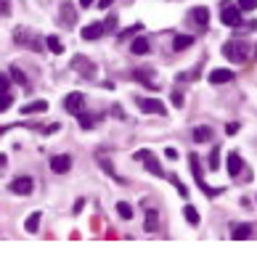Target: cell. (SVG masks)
Returning <instances> with one entry per match:
<instances>
[{
	"instance_id": "31",
	"label": "cell",
	"mask_w": 257,
	"mask_h": 254,
	"mask_svg": "<svg viewBox=\"0 0 257 254\" xmlns=\"http://www.w3.org/2000/svg\"><path fill=\"white\" fill-rule=\"evenodd\" d=\"M217 167H220V149H212L209 151V169L215 172Z\"/></svg>"
},
{
	"instance_id": "36",
	"label": "cell",
	"mask_w": 257,
	"mask_h": 254,
	"mask_svg": "<svg viewBox=\"0 0 257 254\" xmlns=\"http://www.w3.org/2000/svg\"><path fill=\"white\" fill-rule=\"evenodd\" d=\"M0 16H11V0H0Z\"/></svg>"
},
{
	"instance_id": "5",
	"label": "cell",
	"mask_w": 257,
	"mask_h": 254,
	"mask_svg": "<svg viewBox=\"0 0 257 254\" xmlns=\"http://www.w3.org/2000/svg\"><path fill=\"white\" fill-rule=\"evenodd\" d=\"M72 66H74L77 74L85 77V80H93V77H96V64H93L90 58H85V56H74L72 58Z\"/></svg>"
},
{
	"instance_id": "38",
	"label": "cell",
	"mask_w": 257,
	"mask_h": 254,
	"mask_svg": "<svg viewBox=\"0 0 257 254\" xmlns=\"http://www.w3.org/2000/svg\"><path fill=\"white\" fill-rule=\"evenodd\" d=\"M199 77V69H193V72H183V74H178V80H196Z\"/></svg>"
},
{
	"instance_id": "19",
	"label": "cell",
	"mask_w": 257,
	"mask_h": 254,
	"mask_svg": "<svg viewBox=\"0 0 257 254\" xmlns=\"http://www.w3.org/2000/svg\"><path fill=\"white\" fill-rule=\"evenodd\" d=\"M133 77H135L138 82H143L149 90H159V85L151 80V72H143V69H135V72H133Z\"/></svg>"
},
{
	"instance_id": "20",
	"label": "cell",
	"mask_w": 257,
	"mask_h": 254,
	"mask_svg": "<svg viewBox=\"0 0 257 254\" xmlns=\"http://www.w3.org/2000/svg\"><path fill=\"white\" fill-rule=\"evenodd\" d=\"M130 51H133L135 56H146V53L151 51V45H149V40H146V37H135L133 45H130Z\"/></svg>"
},
{
	"instance_id": "1",
	"label": "cell",
	"mask_w": 257,
	"mask_h": 254,
	"mask_svg": "<svg viewBox=\"0 0 257 254\" xmlns=\"http://www.w3.org/2000/svg\"><path fill=\"white\" fill-rule=\"evenodd\" d=\"M223 56L233 61V64H244V61L252 56V45H249L247 40H231L223 45Z\"/></svg>"
},
{
	"instance_id": "33",
	"label": "cell",
	"mask_w": 257,
	"mask_h": 254,
	"mask_svg": "<svg viewBox=\"0 0 257 254\" xmlns=\"http://www.w3.org/2000/svg\"><path fill=\"white\" fill-rule=\"evenodd\" d=\"M170 180H173V186L178 188V194H181V196H189V188H186L183 183H181V180L175 178V175H170Z\"/></svg>"
},
{
	"instance_id": "23",
	"label": "cell",
	"mask_w": 257,
	"mask_h": 254,
	"mask_svg": "<svg viewBox=\"0 0 257 254\" xmlns=\"http://www.w3.org/2000/svg\"><path fill=\"white\" fill-rule=\"evenodd\" d=\"M45 45H48V51L56 53V56H61V53H64V45H61V40H59L56 35H48V37H45Z\"/></svg>"
},
{
	"instance_id": "37",
	"label": "cell",
	"mask_w": 257,
	"mask_h": 254,
	"mask_svg": "<svg viewBox=\"0 0 257 254\" xmlns=\"http://www.w3.org/2000/svg\"><path fill=\"white\" fill-rule=\"evenodd\" d=\"M8 74H0V93H8Z\"/></svg>"
},
{
	"instance_id": "39",
	"label": "cell",
	"mask_w": 257,
	"mask_h": 254,
	"mask_svg": "<svg viewBox=\"0 0 257 254\" xmlns=\"http://www.w3.org/2000/svg\"><path fill=\"white\" fill-rule=\"evenodd\" d=\"M173 103L175 106H183V93H181V90H175V93H173Z\"/></svg>"
},
{
	"instance_id": "6",
	"label": "cell",
	"mask_w": 257,
	"mask_h": 254,
	"mask_svg": "<svg viewBox=\"0 0 257 254\" xmlns=\"http://www.w3.org/2000/svg\"><path fill=\"white\" fill-rule=\"evenodd\" d=\"M32 191H35V180L27 178V175H21V178L11 183V194H16V196H29Z\"/></svg>"
},
{
	"instance_id": "41",
	"label": "cell",
	"mask_w": 257,
	"mask_h": 254,
	"mask_svg": "<svg viewBox=\"0 0 257 254\" xmlns=\"http://www.w3.org/2000/svg\"><path fill=\"white\" fill-rule=\"evenodd\" d=\"M165 156H167L170 161H175V159H178V151H175V149H165Z\"/></svg>"
},
{
	"instance_id": "27",
	"label": "cell",
	"mask_w": 257,
	"mask_h": 254,
	"mask_svg": "<svg viewBox=\"0 0 257 254\" xmlns=\"http://www.w3.org/2000/svg\"><path fill=\"white\" fill-rule=\"evenodd\" d=\"M183 214H186V222H189V225H193V228L199 225V212L193 209L191 204H189V206H186V209H183Z\"/></svg>"
},
{
	"instance_id": "21",
	"label": "cell",
	"mask_w": 257,
	"mask_h": 254,
	"mask_svg": "<svg viewBox=\"0 0 257 254\" xmlns=\"http://www.w3.org/2000/svg\"><path fill=\"white\" fill-rule=\"evenodd\" d=\"M193 141L196 143H207V141H212V127H207V125H201L193 130Z\"/></svg>"
},
{
	"instance_id": "25",
	"label": "cell",
	"mask_w": 257,
	"mask_h": 254,
	"mask_svg": "<svg viewBox=\"0 0 257 254\" xmlns=\"http://www.w3.org/2000/svg\"><path fill=\"white\" fill-rule=\"evenodd\" d=\"M11 80L16 82V85H21V88H27V74L21 72L19 66H11ZM27 90H29V88H27Z\"/></svg>"
},
{
	"instance_id": "16",
	"label": "cell",
	"mask_w": 257,
	"mask_h": 254,
	"mask_svg": "<svg viewBox=\"0 0 257 254\" xmlns=\"http://www.w3.org/2000/svg\"><path fill=\"white\" fill-rule=\"evenodd\" d=\"M241 169H244V161H241V156L236 151H231L228 153V172H231V178H236Z\"/></svg>"
},
{
	"instance_id": "28",
	"label": "cell",
	"mask_w": 257,
	"mask_h": 254,
	"mask_svg": "<svg viewBox=\"0 0 257 254\" xmlns=\"http://www.w3.org/2000/svg\"><path fill=\"white\" fill-rule=\"evenodd\" d=\"M74 117L80 119V127H82V130H93V117H90V114H85V111L80 109V111L74 114Z\"/></svg>"
},
{
	"instance_id": "34",
	"label": "cell",
	"mask_w": 257,
	"mask_h": 254,
	"mask_svg": "<svg viewBox=\"0 0 257 254\" xmlns=\"http://www.w3.org/2000/svg\"><path fill=\"white\" fill-rule=\"evenodd\" d=\"M257 0H239V11H255Z\"/></svg>"
},
{
	"instance_id": "42",
	"label": "cell",
	"mask_w": 257,
	"mask_h": 254,
	"mask_svg": "<svg viewBox=\"0 0 257 254\" xmlns=\"http://www.w3.org/2000/svg\"><path fill=\"white\" fill-rule=\"evenodd\" d=\"M112 3H114V0H98V8H101V11H106Z\"/></svg>"
},
{
	"instance_id": "13",
	"label": "cell",
	"mask_w": 257,
	"mask_h": 254,
	"mask_svg": "<svg viewBox=\"0 0 257 254\" xmlns=\"http://www.w3.org/2000/svg\"><path fill=\"white\" fill-rule=\"evenodd\" d=\"M191 21L204 29V27L209 24V8H207V5H196V8L191 11Z\"/></svg>"
},
{
	"instance_id": "22",
	"label": "cell",
	"mask_w": 257,
	"mask_h": 254,
	"mask_svg": "<svg viewBox=\"0 0 257 254\" xmlns=\"http://www.w3.org/2000/svg\"><path fill=\"white\" fill-rule=\"evenodd\" d=\"M193 45V37L191 35H175V40H173V48L175 51H186V48H191Z\"/></svg>"
},
{
	"instance_id": "9",
	"label": "cell",
	"mask_w": 257,
	"mask_h": 254,
	"mask_svg": "<svg viewBox=\"0 0 257 254\" xmlns=\"http://www.w3.org/2000/svg\"><path fill=\"white\" fill-rule=\"evenodd\" d=\"M255 233V225L252 222H241V225H231V236L236 238V241H247V238H252Z\"/></svg>"
},
{
	"instance_id": "40",
	"label": "cell",
	"mask_w": 257,
	"mask_h": 254,
	"mask_svg": "<svg viewBox=\"0 0 257 254\" xmlns=\"http://www.w3.org/2000/svg\"><path fill=\"white\" fill-rule=\"evenodd\" d=\"M225 133H228V135H236L239 133V122H231V125L225 127Z\"/></svg>"
},
{
	"instance_id": "12",
	"label": "cell",
	"mask_w": 257,
	"mask_h": 254,
	"mask_svg": "<svg viewBox=\"0 0 257 254\" xmlns=\"http://www.w3.org/2000/svg\"><path fill=\"white\" fill-rule=\"evenodd\" d=\"M106 32H104V24H101V21H93V24H88L80 32V37L82 40H98V37H104Z\"/></svg>"
},
{
	"instance_id": "18",
	"label": "cell",
	"mask_w": 257,
	"mask_h": 254,
	"mask_svg": "<svg viewBox=\"0 0 257 254\" xmlns=\"http://www.w3.org/2000/svg\"><path fill=\"white\" fill-rule=\"evenodd\" d=\"M143 228H146V230H151V233L159 228V212H157V209H149V206H146V220H143Z\"/></svg>"
},
{
	"instance_id": "29",
	"label": "cell",
	"mask_w": 257,
	"mask_h": 254,
	"mask_svg": "<svg viewBox=\"0 0 257 254\" xmlns=\"http://www.w3.org/2000/svg\"><path fill=\"white\" fill-rule=\"evenodd\" d=\"M143 29V24H133V27H128V29H122L120 35H117V40H128V37H133V35H138Z\"/></svg>"
},
{
	"instance_id": "17",
	"label": "cell",
	"mask_w": 257,
	"mask_h": 254,
	"mask_svg": "<svg viewBox=\"0 0 257 254\" xmlns=\"http://www.w3.org/2000/svg\"><path fill=\"white\" fill-rule=\"evenodd\" d=\"M45 111H48V103L45 101H32V103L21 106V114H24V117H29V114H45Z\"/></svg>"
},
{
	"instance_id": "8",
	"label": "cell",
	"mask_w": 257,
	"mask_h": 254,
	"mask_svg": "<svg viewBox=\"0 0 257 254\" xmlns=\"http://www.w3.org/2000/svg\"><path fill=\"white\" fill-rule=\"evenodd\" d=\"M82 106H85V96L82 93H69L64 98V111H69V114H77Z\"/></svg>"
},
{
	"instance_id": "35",
	"label": "cell",
	"mask_w": 257,
	"mask_h": 254,
	"mask_svg": "<svg viewBox=\"0 0 257 254\" xmlns=\"http://www.w3.org/2000/svg\"><path fill=\"white\" fill-rule=\"evenodd\" d=\"M101 24H104V32H114V29H117V19L109 16L106 21H101Z\"/></svg>"
},
{
	"instance_id": "2",
	"label": "cell",
	"mask_w": 257,
	"mask_h": 254,
	"mask_svg": "<svg viewBox=\"0 0 257 254\" xmlns=\"http://www.w3.org/2000/svg\"><path fill=\"white\" fill-rule=\"evenodd\" d=\"M189 164H191V172H193V178H196V186L204 191L207 196H217V194H223V188H209L207 183H204V169H201V161L196 153H191L189 156Z\"/></svg>"
},
{
	"instance_id": "24",
	"label": "cell",
	"mask_w": 257,
	"mask_h": 254,
	"mask_svg": "<svg viewBox=\"0 0 257 254\" xmlns=\"http://www.w3.org/2000/svg\"><path fill=\"white\" fill-rule=\"evenodd\" d=\"M24 228H27V233H37V228H40V212L29 214L27 222H24Z\"/></svg>"
},
{
	"instance_id": "44",
	"label": "cell",
	"mask_w": 257,
	"mask_h": 254,
	"mask_svg": "<svg viewBox=\"0 0 257 254\" xmlns=\"http://www.w3.org/2000/svg\"><path fill=\"white\" fill-rule=\"evenodd\" d=\"M80 5H82V8H90V5H93V0H80Z\"/></svg>"
},
{
	"instance_id": "26",
	"label": "cell",
	"mask_w": 257,
	"mask_h": 254,
	"mask_svg": "<svg viewBox=\"0 0 257 254\" xmlns=\"http://www.w3.org/2000/svg\"><path fill=\"white\" fill-rule=\"evenodd\" d=\"M98 164H101V167H104V169H106V172H109V175H112V178H114L117 183H122V178H120V175H117V172H114V164H112V161H109L106 156H101V153H98Z\"/></svg>"
},
{
	"instance_id": "11",
	"label": "cell",
	"mask_w": 257,
	"mask_h": 254,
	"mask_svg": "<svg viewBox=\"0 0 257 254\" xmlns=\"http://www.w3.org/2000/svg\"><path fill=\"white\" fill-rule=\"evenodd\" d=\"M51 169L53 172H59V175H64L72 169V156H66V153H61V156H53L51 159Z\"/></svg>"
},
{
	"instance_id": "30",
	"label": "cell",
	"mask_w": 257,
	"mask_h": 254,
	"mask_svg": "<svg viewBox=\"0 0 257 254\" xmlns=\"http://www.w3.org/2000/svg\"><path fill=\"white\" fill-rule=\"evenodd\" d=\"M117 212H120L122 220H130V217H133V206H130L128 202H120V204H117Z\"/></svg>"
},
{
	"instance_id": "7",
	"label": "cell",
	"mask_w": 257,
	"mask_h": 254,
	"mask_svg": "<svg viewBox=\"0 0 257 254\" xmlns=\"http://www.w3.org/2000/svg\"><path fill=\"white\" fill-rule=\"evenodd\" d=\"M13 37H16V43L27 45V48H32V51H43V43L37 40V37L29 35L27 29H16V32H13Z\"/></svg>"
},
{
	"instance_id": "4",
	"label": "cell",
	"mask_w": 257,
	"mask_h": 254,
	"mask_svg": "<svg viewBox=\"0 0 257 254\" xmlns=\"http://www.w3.org/2000/svg\"><path fill=\"white\" fill-rule=\"evenodd\" d=\"M220 21L225 27H241L244 21H241V11L236 8V5H231V3H225L223 5V11H220Z\"/></svg>"
},
{
	"instance_id": "14",
	"label": "cell",
	"mask_w": 257,
	"mask_h": 254,
	"mask_svg": "<svg viewBox=\"0 0 257 254\" xmlns=\"http://www.w3.org/2000/svg\"><path fill=\"white\" fill-rule=\"evenodd\" d=\"M209 82H212V85L233 82V72H231V69H212V72H209Z\"/></svg>"
},
{
	"instance_id": "43",
	"label": "cell",
	"mask_w": 257,
	"mask_h": 254,
	"mask_svg": "<svg viewBox=\"0 0 257 254\" xmlns=\"http://www.w3.org/2000/svg\"><path fill=\"white\" fill-rule=\"evenodd\" d=\"M5 164H8V159H5V153H0V169H3Z\"/></svg>"
},
{
	"instance_id": "3",
	"label": "cell",
	"mask_w": 257,
	"mask_h": 254,
	"mask_svg": "<svg viewBox=\"0 0 257 254\" xmlns=\"http://www.w3.org/2000/svg\"><path fill=\"white\" fill-rule=\"evenodd\" d=\"M135 159H138V161H143V164H146V169H149L151 175H157V178H165V169L159 167V161L154 159V153H151L149 149H141V151H135Z\"/></svg>"
},
{
	"instance_id": "32",
	"label": "cell",
	"mask_w": 257,
	"mask_h": 254,
	"mask_svg": "<svg viewBox=\"0 0 257 254\" xmlns=\"http://www.w3.org/2000/svg\"><path fill=\"white\" fill-rule=\"evenodd\" d=\"M11 103H13V98H11L8 93H0V114L8 111V109H11Z\"/></svg>"
},
{
	"instance_id": "10",
	"label": "cell",
	"mask_w": 257,
	"mask_h": 254,
	"mask_svg": "<svg viewBox=\"0 0 257 254\" xmlns=\"http://www.w3.org/2000/svg\"><path fill=\"white\" fill-rule=\"evenodd\" d=\"M138 106L146 111V114H167V109H165V103L162 101H149V98H138Z\"/></svg>"
},
{
	"instance_id": "15",
	"label": "cell",
	"mask_w": 257,
	"mask_h": 254,
	"mask_svg": "<svg viewBox=\"0 0 257 254\" xmlns=\"http://www.w3.org/2000/svg\"><path fill=\"white\" fill-rule=\"evenodd\" d=\"M61 19L66 21V27H74L77 24V11H74V5L69 3V0L61 3Z\"/></svg>"
},
{
	"instance_id": "45",
	"label": "cell",
	"mask_w": 257,
	"mask_h": 254,
	"mask_svg": "<svg viewBox=\"0 0 257 254\" xmlns=\"http://www.w3.org/2000/svg\"><path fill=\"white\" fill-rule=\"evenodd\" d=\"M0 133H3V130H0Z\"/></svg>"
}]
</instances>
